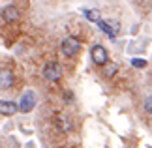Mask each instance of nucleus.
I'll use <instances>...</instances> for the list:
<instances>
[{
    "label": "nucleus",
    "mask_w": 152,
    "mask_h": 148,
    "mask_svg": "<svg viewBox=\"0 0 152 148\" xmlns=\"http://www.w3.org/2000/svg\"><path fill=\"white\" fill-rule=\"evenodd\" d=\"M60 51H62V55H64V56H68V58L77 56V55H79V51H81V43H79V39H77V38H73V36L64 38V39H62V43H60Z\"/></svg>",
    "instance_id": "obj_1"
},
{
    "label": "nucleus",
    "mask_w": 152,
    "mask_h": 148,
    "mask_svg": "<svg viewBox=\"0 0 152 148\" xmlns=\"http://www.w3.org/2000/svg\"><path fill=\"white\" fill-rule=\"evenodd\" d=\"M90 58L92 62L96 64V66H105V64L109 62V55H107V49H105L103 45H94L90 49Z\"/></svg>",
    "instance_id": "obj_2"
},
{
    "label": "nucleus",
    "mask_w": 152,
    "mask_h": 148,
    "mask_svg": "<svg viewBox=\"0 0 152 148\" xmlns=\"http://www.w3.org/2000/svg\"><path fill=\"white\" fill-rule=\"evenodd\" d=\"M34 107H36V94L32 90H25L21 99H19V111L21 112H30Z\"/></svg>",
    "instance_id": "obj_3"
},
{
    "label": "nucleus",
    "mask_w": 152,
    "mask_h": 148,
    "mask_svg": "<svg viewBox=\"0 0 152 148\" xmlns=\"http://www.w3.org/2000/svg\"><path fill=\"white\" fill-rule=\"evenodd\" d=\"M42 73L49 82H56V81H60V77H62V68L58 66L56 62H49V64H45Z\"/></svg>",
    "instance_id": "obj_4"
},
{
    "label": "nucleus",
    "mask_w": 152,
    "mask_h": 148,
    "mask_svg": "<svg viewBox=\"0 0 152 148\" xmlns=\"http://www.w3.org/2000/svg\"><path fill=\"white\" fill-rule=\"evenodd\" d=\"M21 19V13L15 6H6L2 9V21L4 23H17Z\"/></svg>",
    "instance_id": "obj_5"
},
{
    "label": "nucleus",
    "mask_w": 152,
    "mask_h": 148,
    "mask_svg": "<svg viewBox=\"0 0 152 148\" xmlns=\"http://www.w3.org/2000/svg\"><path fill=\"white\" fill-rule=\"evenodd\" d=\"M17 111H19V105L15 101H10V99H2L0 101V112H2V116H11Z\"/></svg>",
    "instance_id": "obj_6"
},
{
    "label": "nucleus",
    "mask_w": 152,
    "mask_h": 148,
    "mask_svg": "<svg viewBox=\"0 0 152 148\" xmlns=\"http://www.w3.org/2000/svg\"><path fill=\"white\" fill-rule=\"evenodd\" d=\"M56 128H58V131L60 133H69L72 131V120H69V116L66 114H58L56 116Z\"/></svg>",
    "instance_id": "obj_7"
},
{
    "label": "nucleus",
    "mask_w": 152,
    "mask_h": 148,
    "mask_svg": "<svg viewBox=\"0 0 152 148\" xmlns=\"http://www.w3.org/2000/svg\"><path fill=\"white\" fill-rule=\"evenodd\" d=\"M11 85H13V73L4 68L0 71V86H2V90H8V88H11Z\"/></svg>",
    "instance_id": "obj_8"
},
{
    "label": "nucleus",
    "mask_w": 152,
    "mask_h": 148,
    "mask_svg": "<svg viewBox=\"0 0 152 148\" xmlns=\"http://www.w3.org/2000/svg\"><path fill=\"white\" fill-rule=\"evenodd\" d=\"M98 26H100V28H102V32H103V34H107V36H109L111 39H113V38H116V32H118V28H116V25L113 26L111 23L100 21V23H98Z\"/></svg>",
    "instance_id": "obj_9"
},
{
    "label": "nucleus",
    "mask_w": 152,
    "mask_h": 148,
    "mask_svg": "<svg viewBox=\"0 0 152 148\" xmlns=\"http://www.w3.org/2000/svg\"><path fill=\"white\" fill-rule=\"evenodd\" d=\"M116 71H118V66H116L115 62H107V64L103 66V75L109 77V79H111V77H115Z\"/></svg>",
    "instance_id": "obj_10"
},
{
    "label": "nucleus",
    "mask_w": 152,
    "mask_h": 148,
    "mask_svg": "<svg viewBox=\"0 0 152 148\" xmlns=\"http://www.w3.org/2000/svg\"><path fill=\"white\" fill-rule=\"evenodd\" d=\"M85 17H86L88 21H92V23H100V21H102L100 11H96V9H86V11H85Z\"/></svg>",
    "instance_id": "obj_11"
},
{
    "label": "nucleus",
    "mask_w": 152,
    "mask_h": 148,
    "mask_svg": "<svg viewBox=\"0 0 152 148\" xmlns=\"http://www.w3.org/2000/svg\"><path fill=\"white\" fill-rule=\"evenodd\" d=\"M145 112L152 118V96H148L147 99H145Z\"/></svg>",
    "instance_id": "obj_12"
},
{
    "label": "nucleus",
    "mask_w": 152,
    "mask_h": 148,
    "mask_svg": "<svg viewBox=\"0 0 152 148\" xmlns=\"http://www.w3.org/2000/svg\"><path fill=\"white\" fill-rule=\"evenodd\" d=\"M132 66L133 68H145L147 66V60L145 58H132Z\"/></svg>",
    "instance_id": "obj_13"
}]
</instances>
